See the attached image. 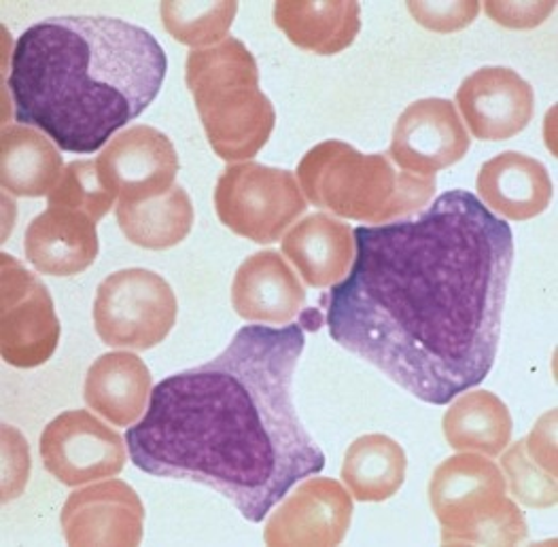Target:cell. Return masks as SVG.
<instances>
[{
	"label": "cell",
	"mask_w": 558,
	"mask_h": 547,
	"mask_svg": "<svg viewBox=\"0 0 558 547\" xmlns=\"http://www.w3.org/2000/svg\"><path fill=\"white\" fill-rule=\"evenodd\" d=\"M69 546H138L145 528V506L136 490L109 479L75 490L60 513Z\"/></svg>",
	"instance_id": "obj_13"
},
{
	"label": "cell",
	"mask_w": 558,
	"mask_h": 547,
	"mask_svg": "<svg viewBox=\"0 0 558 547\" xmlns=\"http://www.w3.org/2000/svg\"><path fill=\"white\" fill-rule=\"evenodd\" d=\"M353 234V268L325 297L331 340L432 405L484 382L501 340L512 228L452 190L418 217Z\"/></svg>",
	"instance_id": "obj_1"
},
{
	"label": "cell",
	"mask_w": 558,
	"mask_h": 547,
	"mask_svg": "<svg viewBox=\"0 0 558 547\" xmlns=\"http://www.w3.org/2000/svg\"><path fill=\"white\" fill-rule=\"evenodd\" d=\"M308 204L291 170L257 161H240L223 170L215 187L219 221L257 244L280 240Z\"/></svg>",
	"instance_id": "obj_7"
},
{
	"label": "cell",
	"mask_w": 558,
	"mask_h": 547,
	"mask_svg": "<svg viewBox=\"0 0 558 547\" xmlns=\"http://www.w3.org/2000/svg\"><path fill=\"white\" fill-rule=\"evenodd\" d=\"M105 181L120 202L136 204L174 187L179 156L170 138L151 125H132L111 138L98 157Z\"/></svg>",
	"instance_id": "obj_14"
},
{
	"label": "cell",
	"mask_w": 558,
	"mask_h": 547,
	"mask_svg": "<svg viewBox=\"0 0 558 547\" xmlns=\"http://www.w3.org/2000/svg\"><path fill=\"white\" fill-rule=\"evenodd\" d=\"M476 187L480 202L508 221L535 219L555 196L546 166L519 151H506L484 161Z\"/></svg>",
	"instance_id": "obj_18"
},
{
	"label": "cell",
	"mask_w": 558,
	"mask_h": 547,
	"mask_svg": "<svg viewBox=\"0 0 558 547\" xmlns=\"http://www.w3.org/2000/svg\"><path fill=\"white\" fill-rule=\"evenodd\" d=\"M96 221L85 212L49 206L33 219L24 235L28 264L47 276H77L98 257Z\"/></svg>",
	"instance_id": "obj_17"
},
{
	"label": "cell",
	"mask_w": 558,
	"mask_h": 547,
	"mask_svg": "<svg viewBox=\"0 0 558 547\" xmlns=\"http://www.w3.org/2000/svg\"><path fill=\"white\" fill-rule=\"evenodd\" d=\"M429 503L444 546H517L529 537L524 513L508 497L504 471L484 454L446 459L432 475Z\"/></svg>",
	"instance_id": "obj_6"
},
{
	"label": "cell",
	"mask_w": 558,
	"mask_h": 547,
	"mask_svg": "<svg viewBox=\"0 0 558 547\" xmlns=\"http://www.w3.org/2000/svg\"><path fill=\"white\" fill-rule=\"evenodd\" d=\"M472 138L457 107L444 98H425L399 116L387 156L405 172L436 177L468 156Z\"/></svg>",
	"instance_id": "obj_12"
},
{
	"label": "cell",
	"mask_w": 558,
	"mask_h": 547,
	"mask_svg": "<svg viewBox=\"0 0 558 547\" xmlns=\"http://www.w3.org/2000/svg\"><path fill=\"white\" fill-rule=\"evenodd\" d=\"M282 255L308 287L327 289L347 278L355 262V234L349 223L317 212L298 221L282 238Z\"/></svg>",
	"instance_id": "obj_20"
},
{
	"label": "cell",
	"mask_w": 558,
	"mask_h": 547,
	"mask_svg": "<svg viewBox=\"0 0 558 547\" xmlns=\"http://www.w3.org/2000/svg\"><path fill=\"white\" fill-rule=\"evenodd\" d=\"M31 452L20 430L2 427V501L17 499L28 484Z\"/></svg>",
	"instance_id": "obj_30"
},
{
	"label": "cell",
	"mask_w": 558,
	"mask_h": 547,
	"mask_svg": "<svg viewBox=\"0 0 558 547\" xmlns=\"http://www.w3.org/2000/svg\"><path fill=\"white\" fill-rule=\"evenodd\" d=\"M64 161L58 145L31 125H7L0 136V183L11 196H49L58 185Z\"/></svg>",
	"instance_id": "obj_21"
},
{
	"label": "cell",
	"mask_w": 558,
	"mask_h": 547,
	"mask_svg": "<svg viewBox=\"0 0 558 547\" xmlns=\"http://www.w3.org/2000/svg\"><path fill=\"white\" fill-rule=\"evenodd\" d=\"M185 83L198 109L208 145L223 161H248L270 141L277 113L259 89V69L242 40L228 37L192 49Z\"/></svg>",
	"instance_id": "obj_5"
},
{
	"label": "cell",
	"mask_w": 558,
	"mask_h": 547,
	"mask_svg": "<svg viewBox=\"0 0 558 547\" xmlns=\"http://www.w3.org/2000/svg\"><path fill=\"white\" fill-rule=\"evenodd\" d=\"M239 2H161L168 35L192 49H208L228 39Z\"/></svg>",
	"instance_id": "obj_26"
},
{
	"label": "cell",
	"mask_w": 558,
	"mask_h": 547,
	"mask_svg": "<svg viewBox=\"0 0 558 547\" xmlns=\"http://www.w3.org/2000/svg\"><path fill=\"white\" fill-rule=\"evenodd\" d=\"M47 197L49 206L80 210L98 223L113 208L118 194L105 181L98 159H80L64 168L58 185Z\"/></svg>",
	"instance_id": "obj_27"
},
{
	"label": "cell",
	"mask_w": 558,
	"mask_h": 547,
	"mask_svg": "<svg viewBox=\"0 0 558 547\" xmlns=\"http://www.w3.org/2000/svg\"><path fill=\"white\" fill-rule=\"evenodd\" d=\"M60 342V320L47 287L15 257L0 255V354L4 363L33 369Z\"/></svg>",
	"instance_id": "obj_9"
},
{
	"label": "cell",
	"mask_w": 558,
	"mask_h": 547,
	"mask_svg": "<svg viewBox=\"0 0 558 547\" xmlns=\"http://www.w3.org/2000/svg\"><path fill=\"white\" fill-rule=\"evenodd\" d=\"M179 304L160 274L130 268L107 276L96 291L94 327L111 349L149 351L177 323Z\"/></svg>",
	"instance_id": "obj_8"
},
{
	"label": "cell",
	"mask_w": 558,
	"mask_h": 547,
	"mask_svg": "<svg viewBox=\"0 0 558 547\" xmlns=\"http://www.w3.org/2000/svg\"><path fill=\"white\" fill-rule=\"evenodd\" d=\"M39 450L43 467L64 486L116 477L128 461L120 433L87 410H71L53 418L40 435Z\"/></svg>",
	"instance_id": "obj_10"
},
{
	"label": "cell",
	"mask_w": 558,
	"mask_h": 547,
	"mask_svg": "<svg viewBox=\"0 0 558 547\" xmlns=\"http://www.w3.org/2000/svg\"><path fill=\"white\" fill-rule=\"evenodd\" d=\"M275 24L304 51L336 56L351 47L361 31L360 2H277Z\"/></svg>",
	"instance_id": "obj_22"
},
{
	"label": "cell",
	"mask_w": 558,
	"mask_h": 547,
	"mask_svg": "<svg viewBox=\"0 0 558 547\" xmlns=\"http://www.w3.org/2000/svg\"><path fill=\"white\" fill-rule=\"evenodd\" d=\"M555 9L557 2H484V11L495 24L514 31L542 26Z\"/></svg>",
	"instance_id": "obj_31"
},
{
	"label": "cell",
	"mask_w": 558,
	"mask_h": 547,
	"mask_svg": "<svg viewBox=\"0 0 558 547\" xmlns=\"http://www.w3.org/2000/svg\"><path fill=\"white\" fill-rule=\"evenodd\" d=\"M116 215L128 242L149 251H166L181 244L194 226V206L181 185L145 202H120Z\"/></svg>",
	"instance_id": "obj_25"
},
{
	"label": "cell",
	"mask_w": 558,
	"mask_h": 547,
	"mask_svg": "<svg viewBox=\"0 0 558 547\" xmlns=\"http://www.w3.org/2000/svg\"><path fill=\"white\" fill-rule=\"evenodd\" d=\"M306 291L277 251H259L240 264L232 282V306L240 318L259 325H289L304 311Z\"/></svg>",
	"instance_id": "obj_16"
},
{
	"label": "cell",
	"mask_w": 558,
	"mask_h": 547,
	"mask_svg": "<svg viewBox=\"0 0 558 547\" xmlns=\"http://www.w3.org/2000/svg\"><path fill=\"white\" fill-rule=\"evenodd\" d=\"M408 459L396 439L383 433H369L355 439L342 463V479L353 499L361 503H380L398 495L405 482Z\"/></svg>",
	"instance_id": "obj_24"
},
{
	"label": "cell",
	"mask_w": 558,
	"mask_h": 547,
	"mask_svg": "<svg viewBox=\"0 0 558 547\" xmlns=\"http://www.w3.org/2000/svg\"><path fill=\"white\" fill-rule=\"evenodd\" d=\"M408 11L427 31L457 33L474 24L480 2H408Z\"/></svg>",
	"instance_id": "obj_29"
},
{
	"label": "cell",
	"mask_w": 558,
	"mask_h": 547,
	"mask_svg": "<svg viewBox=\"0 0 558 547\" xmlns=\"http://www.w3.org/2000/svg\"><path fill=\"white\" fill-rule=\"evenodd\" d=\"M457 107L478 141H510L535 113V92L517 71L486 66L457 89Z\"/></svg>",
	"instance_id": "obj_15"
},
{
	"label": "cell",
	"mask_w": 558,
	"mask_h": 547,
	"mask_svg": "<svg viewBox=\"0 0 558 547\" xmlns=\"http://www.w3.org/2000/svg\"><path fill=\"white\" fill-rule=\"evenodd\" d=\"M168 60L158 39L105 15L49 17L15 42V119L60 151L94 154L158 98Z\"/></svg>",
	"instance_id": "obj_3"
},
{
	"label": "cell",
	"mask_w": 558,
	"mask_h": 547,
	"mask_svg": "<svg viewBox=\"0 0 558 547\" xmlns=\"http://www.w3.org/2000/svg\"><path fill=\"white\" fill-rule=\"evenodd\" d=\"M444 437L459 452L499 457L512 441V414L493 392H461L444 414Z\"/></svg>",
	"instance_id": "obj_23"
},
{
	"label": "cell",
	"mask_w": 558,
	"mask_h": 547,
	"mask_svg": "<svg viewBox=\"0 0 558 547\" xmlns=\"http://www.w3.org/2000/svg\"><path fill=\"white\" fill-rule=\"evenodd\" d=\"M501 467L506 484L519 503L535 509L557 506V475L548 473L526 454L522 439L501 457Z\"/></svg>",
	"instance_id": "obj_28"
},
{
	"label": "cell",
	"mask_w": 558,
	"mask_h": 547,
	"mask_svg": "<svg viewBox=\"0 0 558 547\" xmlns=\"http://www.w3.org/2000/svg\"><path fill=\"white\" fill-rule=\"evenodd\" d=\"M298 183L315 206L363 223L405 219L436 194V177L399 172L387 154L365 156L342 141H325L302 157Z\"/></svg>",
	"instance_id": "obj_4"
},
{
	"label": "cell",
	"mask_w": 558,
	"mask_h": 547,
	"mask_svg": "<svg viewBox=\"0 0 558 547\" xmlns=\"http://www.w3.org/2000/svg\"><path fill=\"white\" fill-rule=\"evenodd\" d=\"M154 391L149 367L134 352H107L87 369L83 397L85 403L116 427L136 425Z\"/></svg>",
	"instance_id": "obj_19"
},
{
	"label": "cell",
	"mask_w": 558,
	"mask_h": 547,
	"mask_svg": "<svg viewBox=\"0 0 558 547\" xmlns=\"http://www.w3.org/2000/svg\"><path fill=\"white\" fill-rule=\"evenodd\" d=\"M304 347L300 325H244L219 356L161 380L125 435L134 467L208 486L262 522L325 467L293 405Z\"/></svg>",
	"instance_id": "obj_2"
},
{
	"label": "cell",
	"mask_w": 558,
	"mask_h": 547,
	"mask_svg": "<svg viewBox=\"0 0 558 547\" xmlns=\"http://www.w3.org/2000/svg\"><path fill=\"white\" fill-rule=\"evenodd\" d=\"M353 495L331 477L295 484L266 522L268 546H340L351 528Z\"/></svg>",
	"instance_id": "obj_11"
}]
</instances>
